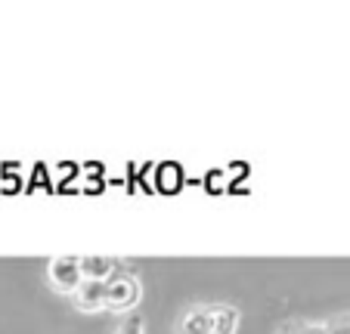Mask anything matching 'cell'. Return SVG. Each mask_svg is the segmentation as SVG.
<instances>
[{
	"mask_svg": "<svg viewBox=\"0 0 350 334\" xmlns=\"http://www.w3.org/2000/svg\"><path fill=\"white\" fill-rule=\"evenodd\" d=\"M121 263H124V260L109 257V254H84V257H81L84 275H87V279H99V282H106V279L121 266Z\"/></svg>",
	"mask_w": 350,
	"mask_h": 334,
	"instance_id": "cell-6",
	"label": "cell"
},
{
	"mask_svg": "<svg viewBox=\"0 0 350 334\" xmlns=\"http://www.w3.org/2000/svg\"><path fill=\"white\" fill-rule=\"evenodd\" d=\"M239 322H242V313H239L236 303H211V334H236Z\"/></svg>",
	"mask_w": 350,
	"mask_h": 334,
	"instance_id": "cell-5",
	"label": "cell"
},
{
	"mask_svg": "<svg viewBox=\"0 0 350 334\" xmlns=\"http://www.w3.org/2000/svg\"><path fill=\"white\" fill-rule=\"evenodd\" d=\"M46 279L53 285L59 294H68L72 297L78 291V285L84 282V266H81V257L78 254H59L53 260L46 263Z\"/></svg>",
	"mask_w": 350,
	"mask_h": 334,
	"instance_id": "cell-2",
	"label": "cell"
},
{
	"mask_svg": "<svg viewBox=\"0 0 350 334\" xmlns=\"http://www.w3.org/2000/svg\"><path fill=\"white\" fill-rule=\"evenodd\" d=\"M325 331L329 334H350V313H338L325 319Z\"/></svg>",
	"mask_w": 350,
	"mask_h": 334,
	"instance_id": "cell-9",
	"label": "cell"
},
{
	"mask_svg": "<svg viewBox=\"0 0 350 334\" xmlns=\"http://www.w3.org/2000/svg\"><path fill=\"white\" fill-rule=\"evenodd\" d=\"M270 334H329V331H325V322L307 319V316H288Z\"/></svg>",
	"mask_w": 350,
	"mask_h": 334,
	"instance_id": "cell-7",
	"label": "cell"
},
{
	"mask_svg": "<svg viewBox=\"0 0 350 334\" xmlns=\"http://www.w3.org/2000/svg\"><path fill=\"white\" fill-rule=\"evenodd\" d=\"M139 301H143V279L131 263H121L106 279V313L133 316Z\"/></svg>",
	"mask_w": 350,
	"mask_h": 334,
	"instance_id": "cell-1",
	"label": "cell"
},
{
	"mask_svg": "<svg viewBox=\"0 0 350 334\" xmlns=\"http://www.w3.org/2000/svg\"><path fill=\"white\" fill-rule=\"evenodd\" d=\"M72 303L78 313H103L106 309V282L99 279H84L78 291L72 294Z\"/></svg>",
	"mask_w": 350,
	"mask_h": 334,
	"instance_id": "cell-3",
	"label": "cell"
},
{
	"mask_svg": "<svg viewBox=\"0 0 350 334\" xmlns=\"http://www.w3.org/2000/svg\"><path fill=\"white\" fill-rule=\"evenodd\" d=\"M112 334H146V322H143V316H139V313H133V316H121L118 325L112 328Z\"/></svg>",
	"mask_w": 350,
	"mask_h": 334,
	"instance_id": "cell-8",
	"label": "cell"
},
{
	"mask_svg": "<svg viewBox=\"0 0 350 334\" xmlns=\"http://www.w3.org/2000/svg\"><path fill=\"white\" fill-rule=\"evenodd\" d=\"M177 334H211V303H189L177 319Z\"/></svg>",
	"mask_w": 350,
	"mask_h": 334,
	"instance_id": "cell-4",
	"label": "cell"
}]
</instances>
